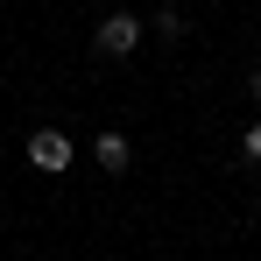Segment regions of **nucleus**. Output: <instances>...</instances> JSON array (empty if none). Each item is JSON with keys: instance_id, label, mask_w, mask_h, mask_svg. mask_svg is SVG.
I'll return each instance as SVG.
<instances>
[{"instance_id": "7ed1b4c3", "label": "nucleus", "mask_w": 261, "mask_h": 261, "mask_svg": "<svg viewBox=\"0 0 261 261\" xmlns=\"http://www.w3.org/2000/svg\"><path fill=\"white\" fill-rule=\"evenodd\" d=\"M92 155H99V170L106 176H120L134 163V148H127V134H99V141H92Z\"/></svg>"}, {"instance_id": "423d86ee", "label": "nucleus", "mask_w": 261, "mask_h": 261, "mask_svg": "<svg viewBox=\"0 0 261 261\" xmlns=\"http://www.w3.org/2000/svg\"><path fill=\"white\" fill-rule=\"evenodd\" d=\"M247 85H254V99H261V64H254V78H247Z\"/></svg>"}, {"instance_id": "20e7f679", "label": "nucleus", "mask_w": 261, "mask_h": 261, "mask_svg": "<svg viewBox=\"0 0 261 261\" xmlns=\"http://www.w3.org/2000/svg\"><path fill=\"white\" fill-rule=\"evenodd\" d=\"M184 29H191V21H184V14H176V7H163V14H155V36H170V43H176V36H184Z\"/></svg>"}, {"instance_id": "f257e3e1", "label": "nucleus", "mask_w": 261, "mask_h": 261, "mask_svg": "<svg viewBox=\"0 0 261 261\" xmlns=\"http://www.w3.org/2000/svg\"><path fill=\"white\" fill-rule=\"evenodd\" d=\"M134 43H141V21L134 14H106L99 21V57H134Z\"/></svg>"}, {"instance_id": "39448f33", "label": "nucleus", "mask_w": 261, "mask_h": 261, "mask_svg": "<svg viewBox=\"0 0 261 261\" xmlns=\"http://www.w3.org/2000/svg\"><path fill=\"white\" fill-rule=\"evenodd\" d=\"M240 155H247V163H261V120H254L247 134H240Z\"/></svg>"}, {"instance_id": "f03ea898", "label": "nucleus", "mask_w": 261, "mask_h": 261, "mask_svg": "<svg viewBox=\"0 0 261 261\" xmlns=\"http://www.w3.org/2000/svg\"><path fill=\"white\" fill-rule=\"evenodd\" d=\"M29 163H36V170H64V163H71V134H57V127L29 134Z\"/></svg>"}]
</instances>
